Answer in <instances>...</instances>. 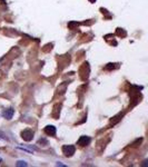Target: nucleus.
<instances>
[{"instance_id":"f257e3e1","label":"nucleus","mask_w":148,"mask_h":167,"mask_svg":"<svg viewBox=\"0 0 148 167\" xmlns=\"http://www.w3.org/2000/svg\"><path fill=\"white\" fill-rule=\"evenodd\" d=\"M75 150L76 147L74 145H65V146H62V153L65 154V156H67V157L73 156L75 154Z\"/></svg>"},{"instance_id":"f03ea898","label":"nucleus","mask_w":148,"mask_h":167,"mask_svg":"<svg viewBox=\"0 0 148 167\" xmlns=\"http://www.w3.org/2000/svg\"><path fill=\"white\" fill-rule=\"evenodd\" d=\"M21 138L26 142H30L31 139L34 138V131L30 129H25L21 131Z\"/></svg>"},{"instance_id":"7ed1b4c3","label":"nucleus","mask_w":148,"mask_h":167,"mask_svg":"<svg viewBox=\"0 0 148 167\" xmlns=\"http://www.w3.org/2000/svg\"><path fill=\"white\" fill-rule=\"evenodd\" d=\"M90 142H91V139L88 136H81L80 138L78 139L77 144H78L79 146H87V145L90 144Z\"/></svg>"},{"instance_id":"20e7f679","label":"nucleus","mask_w":148,"mask_h":167,"mask_svg":"<svg viewBox=\"0 0 148 167\" xmlns=\"http://www.w3.org/2000/svg\"><path fill=\"white\" fill-rule=\"evenodd\" d=\"M45 133L49 136H55L56 135V127H53V126L49 125V126H46L45 127Z\"/></svg>"},{"instance_id":"39448f33","label":"nucleus","mask_w":148,"mask_h":167,"mask_svg":"<svg viewBox=\"0 0 148 167\" xmlns=\"http://www.w3.org/2000/svg\"><path fill=\"white\" fill-rule=\"evenodd\" d=\"M14 114H15V110H14L12 108L6 109V110H5V111L2 113L3 117H5V118H7V119H11L12 116H14Z\"/></svg>"},{"instance_id":"423d86ee","label":"nucleus","mask_w":148,"mask_h":167,"mask_svg":"<svg viewBox=\"0 0 148 167\" xmlns=\"http://www.w3.org/2000/svg\"><path fill=\"white\" fill-rule=\"evenodd\" d=\"M16 166H18V167H20V166H27V163H26V161H17Z\"/></svg>"},{"instance_id":"0eeeda50","label":"nucleus","mask_w":148,"mask_h":167,"mask_svg":"<svg viewBox=\"0 0 148 167\" xmlns=\"http://www.w3.org/2000/svg\"><path fill=\"white\" fill-rule=\"evenodd\" d=\"M108 65H109V66H107V67H106L107 69H112H112H114V68H115V66H114L115 64H108Z\"/></svg>"},{"instance_id":"6e6552de","label":"nucleus","mask_w":148,"mask_h":167,"mask_svg":"<svg viewBox=\"0 0 148 167\" xmlns=\"http://www.w3.org/2000/svg\"><path fill=\"white\" fill-rule=\"evenodd\" d=\"M0 136L2 137V138H5V135H3V134H2V133H1V131H0Z\"/></svg>"},{"instance_id":"1a4fd4ad","label":"nucleus","mask_w":148,"mask_h":167,"mask_svg":"<svg viewBox=\"0 0 148 167\" xmlns=\"http://www.w3.org/2000/svg\"><path fill=\"white\" fill-rule=\"evenodd\" d=\"M89 1H90V2H95L96 0H89Z\"/></svg>"},{"instance_id":"9d476101","label":"nucleus","mask_w":148,"mask_h":167,"mask_svg":"<svg viewBox=\"0 0 148 167\" xmlns=\"http://www.w3.org/2000/svg\"><path fill=\"white\" fill-rule=\"evenodd\" d=\"M1 161H2V159H1V158H0V163H1Z\"/></svg>"}]
</instances>
